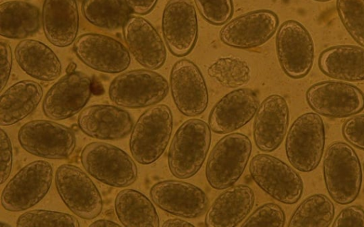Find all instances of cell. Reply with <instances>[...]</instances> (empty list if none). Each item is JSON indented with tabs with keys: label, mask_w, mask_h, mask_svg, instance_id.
Here are the masks:
<instances>
[{
	"label": "cell",
	"mask_w": 364,
	"mask_h": 227,
	"mask_svg": "<svg viewBox=\"0 0 364 227\" xmlns=\"http://www.w3.org/2000/svg\"><path fill=\"white\" fill-rule=\"evenodd\" d=\"M286 221L283 209L277 204L267 203L258 207L242 224V227H283Z\"/></svg>",
	"instance_id": "37"
},
{
	"label": "cell",
	"mask_w": 364,
	"mask_h": 227,
	"mask_svg": "<svg viewBox=\"0 0 364 227\" xmlns=\"http://www.w3.org/2000/svg\"><path fill=\"white\" fill-rule=\"evenodd\" d=\"M92 80L86 74L66 73L46 93L42 103L44 115L53 120L70 118L83 110L92 95Z\"/></svg>",
	"instance_id": "13"
},
{
	"label": "cell",
	"mask_w": 364,
	"mask_h": 227,
	"mask_svg": "<svg viewBox=\"0 0 364 227\" xmlns=\"http://www.w3.org/2000/svg\"><path fill=\"white\" fill-rule=\"evenodd\" d=\"M41 25L39 9L23 1H9L0 5V35L11 39H26Z\"/></svg>",
	"instance_id": "29"
},
{
	"label": "cell",
	"mask_w": 364,
	"mask_h": 227,
	"mask_svg": "<svg viewBox=\"0 0 364 227\" xmlns=\"http://www.w3.org/2000/svg\"><path fill=\"white\" fill-rule=\"evenodd\" d=\"M56 190L63 203L75 215L92 220L103 208L101 194L90 177L71 164L59 166L55 174Z\"/></svg>",
	"instance_id": "11"
},
{
	"label": "cell",
	"mask_w": 364,
	"mask_h": 227,
	"mask_svg": "<svg viewBox=\"0 0 364 227\" xmlns=\"http://www.w3.org/2000/svg\"><path fill=\"white\" fill-rule=\"evenodd\" d=\"M161 28L170 52L184 57L195 47L198 34L196 8L191 0H169L164 9Z\"/></svg>",
	"instance_id": "17"
},
{
	"label": "cell",
	"mask_w": 364,
	"mask_h": 227,
	"mask_svg": "<svg viewBox=\"0 0 364 227\" xmlns=\"http://www.w3.org/2000/svg\"><path fill=\"white\" fill-rule=\"evenodd\" d=\"M92 227H114L119 226V224L107 219H98L90 224Z\"/></svg>",
	"instance_id": "44"
},
{
	"label": "cell",
	"mask_w": 364,
	"mask_h": 227,
	"mask_svg": "<svg viewBox=\"0 0 364 227\" xmlns=\"http://www.w3.org/2000/svg\"><path fill=\"white\" fill-rule=\"evenodd\" d=\"M249 171L256 184L281 203L294 204L302 196L304 183L300 175L274 156L255 155L250 162Z\"/></svg>",
	"instance_id": "10"
},
{
	"label": "cell",
	"mask_w": 364,
	"mask_h": 227,
	"mask_svg": "<svg viewBox=\"0 0 364 227\" xmlns=\"http://www.w3.org/2000/svg\"><path fill=\"white\" fill-rule=\"evenodd\" d=\"M80 159L86 172L105 184L124 188L137 179L134 160L113 144L102 142L89 143L83 148Z\"/></svg>",
	"instance_id": "4"
},
{
	"label": "cell",
	"mask_w": 364,
	"mask_h": 227,
	"mask_svg": "<svg viewBox=\"0 0 364 227\" xmlns=\"http://www.w3.org/2000/svg\"><path fill=\"white\" fill-rule=\"evenodd\" d=\"M173 115L164 104L155 105L145 110L133 126L129 149L132 157L141 164H150L164 152L173 130Z\"/></svg>",
	"instance_id": "3"
},
{
	"label": "cell",
	"mask_w": 364,
	"mask_h": 227,
	"mask_svg": "<svg viewBox=\"0 0 364 227\" xmlns=\"http://www.w3.org/2000/svg\"><path fill=\"white\" fill-rule=\"evenodd\" d=\"M132 14L143 16L150 13L158 0H124Z\"/></svg>",
	"instance_id": "42"
},
{
	"label": "cell",
	"mask_w": 364,
	"mask_h": 227,
	"mask_svg": "<svg viewBox=\"0 0 364 227\" xmlns=\"http://www.w3.org/2000/svg\"><path fill=\"white\" fill-rule=\"evenodd\" d=\"M318 67L326 75L336 80H364V48L354 45H337L323 51Z\"/></svg>",
	"instance_id": "27"
},
{
	"label": "cell",
	"mask_w": 364,
	"mask_h": 227,
	"mask_svg": "<svg viewBox=\"0 0 364 227\" xmlns=\"http://www.w3.org/2000/svg\"><path fill=\"white\" fill-rule=\"evenodd\" d=\"M0 90L2 92L9 79L13 63L11 48L8 43L4 41L0 43Z\"/></svg>",
	"instance_id": "41"
},
{
	"label": "cell",
	"mask_w": 364,
	"mask_h": 227,
	"mask_svg": "<svg viewBox=\"0 0 364 227\" xmlns=\"http://www.w3.org/2000/svg\"><path fill=\"white\" fill-rule=\"evenodd\" d=\"M18 139L26 152L49 159H68L76 146L73 130L54 121L45 120L25 123L18 130Z\"/></svg>",
	"instance_id": "9"
},
{
	"label": "cell",
	"mask_w": 364,
	"mask_h": 227,
	"mask_svg": "<svg viewBox=\"0 0 364 227\" xmlns=\"http://www.w3.org/2000/svg\"><path fill=\"white\" fill-rule=\"evenodd\" d=\"M117 216L124 226L159 227V215L153 203L141 192L132 189L121 190L114 199Z\"/></svg>",
	"instance_id": "30"
},
{
	"label": "cell",
	"mask_w": 364,
	"mask_h": 227,
	"mask_svg": "<svg viewBox=\"0 0 364 227\" xmlns=\"http://www.w3.org/2000/svg\"><path fill=\"white\" fill-rule=\"evenodd\" d=\"M43 96L42 86L33 80H21L9 87L1 95V126L13 125L30 115Z\"/></svg>",
	"instance_id": "28"
},
{
	"label": "cell",
	"mask_w": 364,
	"mask_h": 227,
	"mask_svg": "<svg viewBox=\"0 0 364 227\" xmlns=\"http://www.w3.org/2000/svg\"><path fill=\"white\" fill-rule=\"evenodd\" d=\"M18 66L29 76L42 81L56 80L62 73L61 62L47 45L34 39H23L16 46Z\"/></svg>",
	"instance_id": "26"
},
{
	"label": "cell",
	"mask_w": 364,
	"mask_h": 227,
	"mask_svg": "<svg viewBox=\"0 0 364 227\" xmlns=\"http://www.w3.org/2000/svg\"><path fill=\"white\" fill-rule=\"evenodd\" d=\"M170 88L177 109L187 117L202 114L208 105V90L200 68L193 61H176L170 73Z\"/></svg>",
	"instance_id": "16"
},
{
	"label": "cell",
	"mask_w": 364,
	"mask_h": 227,
	"mask_svg": "<svg viewBox=\"0 0 364 227\" xmlns=\"http://www.w3.org/2000/svg\"><path fill=\"white\" fill-rule=\"evenodd\" d=\"M363 169H364V164H363Z\"/></svg>",
	"instance_id": "48"
},
{
	"label": "cell",
	"mask_w": 364,
	"mask_h": 227,
	"mask_svg": "<svg viewBox=\"0 0 364 227\" xmlns=\"http://www.w3.org/2000/svg\"><path fill=\"white\" fill-rule=\"evenodd\" d=\"M289 120L286 100L277 94L267 97L255 114L253 137L256 147L264 152L277 149L287 134Z\"/></svg>",
	"instance_id": "22"
},
{
	"label": "cell",
	"mask_w": 364,
	"mask_h": 227,
	"mask_svg": "<svg viewBox=\"0 0 364 227\" xmlns=\"http://www.w3.org/2000/svg\"><path fill=\"white\" fill-rule=\"evenodd\" d=\"M151 201L172 215L195 218L208 210L209 201L198 186L178 180H164L154 184L149 191Z\"/></svg>",
	"instance_id": "18"
},
{
	"label": "cell",
	"mask_w": 364,
	"mask_h": 227,
	"mask_svg": "<svg viewBox=\"0 0 364 227\" xmlns=\"http://www.w3.org/2000/svg\"><path fill=\"white\" fill-rule=\"evenodd\" d=\"M323 179L331 199L341 205L352 203L358 196L363 172L358 156L343 142H335L323 157Z\"/></svg>",
	"instance_id": "2"
},
{
	"label": "cell",
	"mask_w": 364,
	"mask_h": 227,
	"mask_svg": "<svg viewBox=\"0 0 364 227\" xmlns=\"http://www.w3.org/2000/svg\"><path fill=\"white\" fill-rule=\"evenodd\" d=\"M53 167L46 160L33 161L21 168L6 184L2 207L10 212L26 211L39 203L52 184Z\"/></svg>",
	"instance_id": "8"
},
{
	"label": "cell",
	"mask_w": 364,
	"mask_h": 227,
	"mask_svg": "<svg viewBox=\"0 0 364 227\" xmlns=\"http://www.w3.org/2000/svg\"><path fill=\"white\" fill-rule=\"evenodd\" d=\"M259 101L252 89L242 88L224 95L212 108L208 125L218 134L234 132L248 123L257 111Z\"/></svg>",
	"instance_id": "20"
},
{
	"label": "cell",
	"mask_w": 364,
	"mask_h": 227,
	"mask_svg": "<svg viewBox=\"0 0 364 227\" xmlns=\"http://www.w3.org/2000/svg\"><path fill=\"white\" fill-rule=\"evenodd\" d=\"M335 207L326 195L315 194L306 198L295 209L289 227H328L332 223Z\"/></svg>",
	"instance_id": "32"
},
{
	"label": "cell",
	"mask_w": 364,
	"mask_h": 227,
	"mask_svg": "<svg viewBox=\"0 0 364 227\" xmlns=\"http://www.w3.org/2000/svg\"><path fill=\"white\" fill-rule=\"evenodd\" d=\"M196 7L208 23L220 26L227 23L233 14L232 0H194Z\"/></svg>",
	"instance_id": "36"
},
{
	"label": "cell",
	"mask_w": 364,
	"mask_h": 227,
	"mask_svg": "<svg viewBox=\"0 0 364 227\" xmlns=\"http://www.w3.org/2000/svg\"><path fill=\"white\" fill-rule=\"evenodd\" d=\"M76 56L89 68L106 73H119L131 63L129 50L118 40L100 33H87L74 42Z\"/></svg>",
	"instance_id": "15"
},
{
	"label": "cell",
	"mask_w": 364,
	"mask_h": 227,
	"mask_svg": "<svg viewBox=\"0 0 364 227\" xmlns=\"http://www.w3.org/2000/svg\"><path fill=\"white\" fill-rule=\"evenodd\" d=\"M78 1H82L83 0H78Z\"/></svg>",
	"instance_id": "47"
},
{
	"label": "cell",
	"mask_w": 364,
	"mask_h": 227,
	"mask_svg": "<svg viewBox=\"0 0 364 227\" xmlns=\"http://www.w3.org/2000/svg\"><path fill=\"white\" fill-rule=\"evenodd\" d=\"M164 227H190L194 226L192 223L181 218H170L162 224Z\"/></svg>",
	"instance_id": "43"
},
{
	"label": "cell",
	"mask_w": 364,
	"mask_h": 227,
	"mask_svg": "<svg viewBox=\"0 0 364 227\" xmlns=\"http://www.w3.org/2000/svg\"><path fill=\"white\" fill-rule=\"evenodd\" d=\"M314 1H318V2H327V1H329L331 0H314Z\"/></svg>",
	"instance_id": "46"
},
{
	"label": "cell",
	"mask_w": 364,
	"mask_h": 227,
	"mask_svg": "<svg viewBox=\"0 0 364 227\" xmlns=\"http://www.w3.org/2000/svg\"><path fill=\"white\" fill-rule=\"evenodd\" d=\"M0 183L3 184L10 176L13 164L12 144L6 132L1 129Z\"/></svg>",
	"instance_id": "39"
},
{
	"label": "cell",
	"mask_w": 364,
	"mask_h": 227,
	"mask_svg": "<svg viewBox=\"0 0 364 227\" xmlns=\"http://www.w3.org/2000/svg\"><path fill=\"white\" fill-rule=\"evenodd\" d=\"M41 25L53 46L64 48L74 43L80 27L77 0H44Z\"/></svg>",
	"instance_id": "24"
},
{
	"label": "cell",
	"mask_w": 364,
	"mask_h": 227,
	"mask_svg": "<svg viewBox=\"0 0 364 227\" xmlns=\"http://www.w3.org/2000/svg\"><path fill=\"white\" fill-rule=\"evenodd\" d=\"M279 18L268 9H259L242 14L220 29L221 41L236 48H251L266 43L276 32Z\"/></svg>",
	"instance_id": "19"
},
{
	"label": "cell",
	"mask_w": 364,
	"mask_h": 227,
	"mask_svg": "<svg viewBox=\"0 0 364 227\" xmlns=\"http://www.w3.org/2000/svg\"><path fill=\"white\" fill-rule=\"evenodd\" d=\"M211 131L206 122L196 118L178 128L168 152V165L173 176L189 179L200 170L210 146Z\"/></svg>",
	"instance_id": "1"
},
{
	"label": "cell",
	"mask_w": 364,
	"mask_h": 227,
	"mask_svg": "<svg viewBox=\"0 0 364 227\" xmlns=\"http://www.w3.org/2000/svg\"><path fill=\"white\" fill-rule=\"evenodd\" d=\"M276 51L284 73L294 79L306 76L314 60V43L311 34L300 22L290 19L277 30Z\"/></svg>",
	"instance_id": "12"
},
{
	"label": "cell",
	"mask_w": 364,
	"mask_h": 227,
	"mask_svg": "<svg viewBox=\"0 0 364 227\" xmlns=\"http://www.w3.org/2000/svg\"><path fill=\"white\" fill-rule=\"evenodd\" d=\"M129 51L143 67L156 70L166 60L164 43L154 26L140 16L131 15L122 27Z\"/></svg>",
	"instance_id": "21"
},
{
	"label": "cell",
	"mask_w": 364,
	"mask_h": 227,
	"mask_svg": "<svg viewBox=\"0 0 364 227\" xmlns=\"http://www.w3.org/2000/svg\"><path fill=\"white\" fill-rule=\"evenodd\" d=\"M325 140V126L320 115L309 112L299 116L286 138L285 151L289 163L302 172L314 170L323 157Z\"/></svg>",
	"instance_id": "7"
},
{
	"label": "cell",
	"mask_w": 364,
	"mask_h": 227,
	"mask_svg": "<svg viewBox=\"0 0 364 227\" xmlns=\"http://www.w3.org/2000/svg\"><path fill=\"white\" fill-rule=\"evenodd\" d=\"M208 73L221 85L229 88L242 87L250 80L248 63L235 57H222L217 59L208 67Z\"/></svg>",
	"instance_id": "33"
},
{
	"label": "cell",
	"mask_w": 364,
	"mask_h": 227,
	"mask_svg": "<svg viewBox=\"0 0 364 227\" xmlns=\"http://www.w3.org/2000/svg\"><path fill=\"white\" fill-rule=\"evenodd\" d=\"M252 152V143L244 134L222 137L212 149L206 163L205 177L211 187L226 189L243 174Z\"/></svg>",
	"instance_id": "5"
},
{
	"label": "cell",
	"mask_w": 364,
	"mask_h": 227,
	"mask_svg": "<svg viewBox=\"0 0 364 227\" xmlns=\"http://www.w3.org/2000/svg\"><path fill=\"white\" fill-rule=\"evenodd\" d=\"M342 134L353 146L364 150V115L348 119L343 125Z\"/></svg>",
	"instance_id": "38"
},
{
	"label": "cell",
	"mask_w": 364,
	"mask_h": 227,
	"mask_svg": "<svg viewBox=\"0 0 364 227\" xmlns=\"http://www.w3.org/2000/svg\"><path fill=\"white\" fill-rule=\"evenodd\" d=\"M309 107L328 117L356 115L364 109V93L356 86L340 81H323L312 85L306 93Z\"/></svg>",
	"instance_id": "14"
},
{
	"label": "cell",
	"mask_w": 364,
	"mask_h": 227,
	"mask_svg": "<svg viewBox=\"0 0 364 227\" xmlns=\"http://www.w3.org/2000/svg\"><path fill=\"white\" fill-rule=\"evenodd\" d=\"M255 204L253 190L247 185L232 186L208 208L205 224L209 227H234L249 214Z\"/></svg>",
	"instance_id": "25"
},
{
	"label": "cell",
	"mask_w": 364,
	"mask_h": 227,
	"mask_svg": "<svg viewBox=\"0 0 364 227\" xmlns=\"http://www.w3.org/2000/svg\"><path fill=\"white\" fill-rule=\"evenodd\" d=\"M81 12L90 24L109 31L122 28L132 14L124 0H83Z\"/></svg>",
	"instance_id": "31"
},
{
	"label": "cell",
	"mask_w": 364,
	"mask_h": 227,
	"mask_svg": "<svg viewBox=\"0 0 364 227\" xmlns=\"http://www.w3.org/2000/svg\"><path fill=\"white\" fill-rule=\"evenodd\" d=\"M75 68H76V65L75 63H71L67 68V70H66V73H73L74 71H75Z\"/></svg>",
	"instance_id": "45"
},
{
	"label": "cell",
	"mask_w": 364,
	"mask_h": 227,
	"mask_svg": "<svg viewBox=\"0 0 364 227\" xmlns=\"http://www.w3.org/2000/svg\"><path fill=\"white\" fill-rule=\"evenodd\" d=\"M170 85L161 74L149 69L126 71L111 82L108 94L112 102L125 108H143L162 101Z\"/></svg>",
	"instance_id": "6"
},
{
	"label": "cell",
	"mask_w": 364,
	"mask_h": 227,
	"mask_svg": "<svg viewBox=\"0 0 364 227\" xmlns=\"http://www.w3.org/2000/svg\"><path fill=\"white\" fill-rule=\"evenodd\" d=\"M332 226L364 227V210L358 206H350L342 209Z\"/></svg>",
	"instance_id": "40"
},
{
	"label": "cell",
	"mask_w": 364,
	"mask_h": 227,
	"mask_svg": "<svg viewBox=\"0 0 364 227\" xmlns=\"http://www.w3.org/2000/svg\"><path fill=\"white\" fill-rule=\"evenodd\" d=\"M336 7L347 32L364 48V0H336Z\"/></svg>",
	"instance_id": "34"
},
{
	"label": "cell",
	"mask_w": 364,
	"mask_h": 227,
	"mask_svg": "<svg viewBox=\"0 0 364 227\" xmlns=\"http://www.w3.org/2000/svg\"><path fill=\"white\" fill-rule=\"evenodd\" d=\"M77 125L86 135L101 140H117L132 130L134 122L129 112L112 105H92L78 115Z\"/></svg>",
	"instance_id": "23"
},
{
	"label": "cell",
	"mask_w": 364,
	"mask_h": 227,
	"mask_svg": "<svg viewBox=\"0 0 364 227\" xmlns=\"http://www.w3.org/2000/svg\"><path fill=\"white\" fill-rule=\"evenodd\" d=\"M16 226L20 227H79L78 219L69 213L55 211L35 209L19 216Z\"/></svg>",
	"instance_id": "35"
}]
</instances>
